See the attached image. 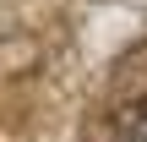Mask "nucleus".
Listing matches in <instances>:
<instances>
[{
	"mask_svg": "<svg viewBox=\"0 0 147 142\" xmlns=\"http://www.w3.org/2000/svg\"><path fill=\"white\" fill-rule=\"evenodd\" d=\"M120 131H125V142H147V93L125 109V120H120Z\"/></svg>",
	"mask_w": 147,
	"mask_h": 142,
	"instance_id": "f257e3e1",
	"label": "nucleus"
}]
</instances>
